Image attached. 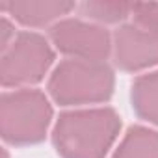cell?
Masks as SVG:
<instances>
[{
  "instance_id": "1",
  "label": "cell",
  "mask_w": 158,
  "mask_h": 158,
  "mask_svg": "<svg viewBox=\"0 0 158 158\" xmlns=\"http://www.w3.org/2000/svg\"><path fill=\"white\" fill-rule=\"evenodd\" d=\"M119 130L121 117L114 108H76L58 117L52 143L61 158H106Z\"/></svg>"
},
{
  "instance_id": "2",
  "label": "cell",
  "mask_w": 158,
  "mask_h": 158,
  "mask_svg": "<svg viewBox=\"0 0 158 158\" xmlns=\"http://www.w3.org/2000/svg\"><path fill=\"white\" fill-rule=\"evenodd\" d=\"M115 88L114 69L106 61L63 60L50 78L48 93L60 106H88L110 101Z\"/></svg>"
},
{
  "instance_id": "3",
  "label": "cell",
  "mask_w": 158,
  "mask_h": 158,
  "mask_svg": "<svg viewBox=\"0 0 158 158\" xmlns=\"http://www.w3.org/2000/svg\"><path fill=\"white\" fill-rule=\"evenodd\" d=\"M52 123L48 97L34 88L4 91L0 97V134L15 147L35 145L45 139Z\"/></svg>"
},
{
  "instance_id": "4",
  "label": "cell",
  "mask_w": 158,
  "mask_h": 158,
  "mask_svg": "<svg viewBox=\"0 0 158 158\" xmlns=\"http://www.w3.org/2000/svg\"><path fill=\"white\" fill-rule=\"evenodd\" d=\"M54 63L50 43L35 32H19L0 56V82L6 89H23L41 82Z\"/></svg>"
},
{
  "instance_id": "5",
  "label": "cell",
  "mask_w": 158,
  "mask_h": 158,
  "mask_svg": "<svg viewBox=\"0 0 158 158\" xmlns=\"http://www.w3.org/2000/svg\"><path fill=\"white\" fill-rule=\"evenodd\" d=\"M50 43L71 60L106 61L112 56V34L86 19L67 17L48 30Z\"/></svg>"
},
{
  "instance_id": "6",
  "label": "cell",
  "mask_w": 158,
  "mask_h": 158,
  "mask_svg": "<svg viewBox=\"0 0 158 158\" xmlns=\"http://www.w3.org/2000/svg\"><path fill=\"white\" fill-rule=\"evenodd\" d=\"M112 41V58L121 71L138 73L158 65V34L125 23L114 32Z\"/></svg>"
},
{
  "instance_id": "7",
  "label": "cell",
  "mask_w": 158,
  "mask_h": 158,
  "mask_svg": "<svg viewBox=\"0 0 158 158\" xmlns=\"http://www.w3.org/2000/svg\"><path fill=\"white\" fill-rule=\"evenodd\" d=\"M0 10L23 26L52 28L56 23L67 19V15L76 10V4L63 0H11L2 2Z\"/></svg>"
},
{
  "instance_id": "8",
  "label": "cell",
  "mask_w": 158,
  "mask_h": 158,
  "mask_svg": "<svg viewBox=\"0 0 158 158\" xmlns=\"http://www.w3.org/2000/svg\"><path fill=\"white\" fill-rule=\"evenodd\" d=\"M130 101L139 119L158 127V71L136 78L130 89Z\"/></svg>"
},
{
  "instance_id": "9",
  "label": "cell",
  "mask_w": 158,
  "mask_h": 158,
  "mask_svg": "<svg viewBox=\"0 0 158 158\" xmlns=\"http://www.w3.org/2000/svg\"><path fill=\"white\" fill-rule=\"evenodd\" d=\"M112 158H158V130L149 127H130Z\"/></svg>"
},
{
  "instance_id": "10",
  "label": "cell",
  "mask_w": 158,
  "mask_h": 158,
  "mask_svg": "<svg viewBox=\"0 0 158 158\" xmlns=\"http://www.w3.org/2000/svg\"><path fill=\"white\" fill-rule=\"evenodd\" d=\"M134 4L119 2V0H86L76 4V11L82 19L95 24H125L128 17H132Z\"/></svg>"
},
{
  "instance_id": "11",
  "label": "cell",
  "mask_w": 158,
  "mask_h": 158,
  "mask_svg": "<svg viewBox=\"0 0 158 158\" xmlns=\"http://www.w3.org/2000/svg\"><path fill=\"white\" fill-rule=\"evenodd\" d=\"M132 23L138 26L151 30L158 34V4L149 2V4H134L132 10Z\"/></svg>"
},
{
  "instance_id": "12",
  "label": "cell",
  "mask_w": 158,
  "mask_h": 158,
  "mask_svg": "<svg viewBox=\"0 0 158 158\" xmlns=\"http://www.w3.org/2000/svg\"><path fill=\"white\" fill-rule=\"evenodd\" d=\"M0 34H2V41H0V50H6L13 39L17 37L15 34V26L11 24V21L8 17H2V23H0Z\"/></svg>"
},
{
  "instance_id": "13",
  "label": "cell",
  "mask_w": 158,
  "mask_h": 158,
  "mask_svg": "<svg viewBox=\"0 0 158 158\" xmlns=\"http://www.w3.org/2000/svg\"><path fill=\"white\" fill-rule=\"evenodd\" d=\"M4 158H10V156H8V152H6V151H4Z\"/></svg>"
}]
</instances>
